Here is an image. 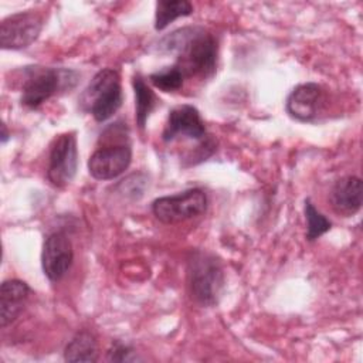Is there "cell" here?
Returning <instances> with one entry per match:
<instances>
[{"label":"cell","instance_id":"6da1fadb","mask_svg":"<svg viewBox=\"0 0 363 363\" xmlns=\"http://www.w3.org/2000/svg\"><path fill=\"white\" fill-rule=\"evenodd\" d=\"M159 51L174 54L176 64L186 78L210 79L217 69L218 44L216 37L203 27H183L159 41Z\"/></svg>","mask_w":363,"mask_h":363},{"label":"cell","instance_id":"7a4b0ae2","mask_svg":"<svg viewBox=\"0 0 363 363\" xmlns=\"http://www.w3.org/2000/svg\"><path fill=\"white\" fill-rule=\"evenodd\" d=\"M20 104L28 109H37L50 98L69 92L79 81V72L71 68L30 65L23 69Z\"/></svg>","mask_w":363,"mask_h":363},{"label":"cell","instance_id":"3957f363","mask_svg":"<svg viewBox=\"0 0 363 363\" xmlns=\"http://www.w3.org/2000/svg\"><path fill=\"white\" fill-rule=\"evenodd\" d=\"M187 288L191 299L203 306H216L223 295L225 278L220 259L204 250H193L187 258Z\"/></svg>","mask_w":363,"mask_h":363},{"label":"cell","instance_id":"277c9868","mask_svg":"<svg viewBox=\"0 0 363 363\" xmlns=\"http://www.w3.org/2000/svg\"><path fill=\"white\" fill-rule=\"evenodd\" d=\"M79 102L96 122L112 118L123 102L119 72L113 68L98 71L82 92Z\"/></svg>","mask_w":363,"mask_h":363},{"label":"cell","instance_id":"5b68a950","mask_svg":"<svg viewBox=\"0 0 363 363\" xmlns=\"http://www.w3.org/2000/svg\"><path fill=\"white\" fill-rule=\"evenodd\" d=\"M207 208V196L199 187L155 199L152 213L163 224H179L203 214Z\"/></svg>","mask_w":363,"mask_h":363},{"label":"cell","instance_id":"8992f818","mask_svg":"<svg viewBox=\"0 0 363 363\" xmlns=\"http://www.w3.org/2000/svg\"><path fill=\"white\" fill-rule=\"evenodd\" d=\"M78 170V143L75 132L58 135L50 149L47 179L58 189L67 187Z\"/></svg>","mask_w":363,"mask_h":363},{"label":"cell","instance_id":"52a82bcc","mask_svg":"<svg viewBox=\"0 0 363 363\" xmlns=\"http://www.w3.org/2000/svg\"><path fill=\"white\" fill-rule=\"evenodd\" d=\"M44 18L34 10L7 16L0 23V45L3 50H24L40 35Z\"/></svg>","mask_w":363,"mask_h":363},{"label":"cell","instance_id":"ba28073f","mask_svg":"<svg viewBox=\"0 0 363 363\" xmlns=\"http://www.w3.org/2000/svg\"><path fill=\"white\" fill-rule=\"evenodd\" d=\"M132 162L129 142L108 143L98 147L88 159V172L95 180H113L121 176Z\"/></svg>","mask_w":363,"mask_h":363},{"label":"cell","instance_id":"9c48e42d","mask_svg":"<svg viewBox=\"0 0 363 363\" xmlns=\"http://www.w3.org/2000/svg\"><path fill=\"white\" fill-rule=\"evenodd\" d=\"M74 261V248L68 235L62 231L48 234L43 242L41 268L51 282L61 281Z\"/></svg>","mask_w":363,"mask_h":363},{"label":"cell","instance_id":"30bf717a","mask_svg":"<svg viewBox=\"0 0 363 363\" xmlns=\"http://www.w3.org/2000/svg\"><path fill=\"white\" fill-rule=\"evenodd\" d=\"M326 92L316 82L296 85L285 101L286 113L299 122H313L325 109Z\"/></svg>","mask_w":363,"mask_h":363},{"label":"cell","instance_id":"8fae6325","mask_svg":"<svg viewBox=\"0 0 363 363\" xmlns=\"http://www.w3.org/2000/svg\"><path fill=\"white\" fill-rule=\"evenodd\" d=\"M179 136L199 142L208 138L204 121L196 106L184 104L170 109L162 132V139L163 142H172Z\"/></svg>","mask_w":363,"mask_h":363},{"label":"cell","instance_id":"7c38bea8","mask_svg":"<svg viewBox=\"0 0 363 363\" xmlns=\"http://www.w3.org/2000/svg\"><path fill=\"white\" fill-rule=\"evenodd\" d=\"M362 196V179L357 176H345L333 184L329 193V201L335 213L350 217L360 210Z\"/></svg>","mask_w":363,"mask_h":363},{"label":"cell","instance_id":"4fadbf2b","mask_svg":"<svg viewBox=\"0 0 363 363\" xmlns=\"http://www.w3.org/2000/svg\"><path fill=\"white\" fill-rule=\"evenodd\" d=\"M31 288L21 279H6L0 288V323L9 326L17 319L26 306Z\"/></svg>","mask_w":363,"mask_h":363},{"label":"cell","instance_id":"5bb4252c","mask_svg":"<svg viewBox=\"0 0 363 363\" xmlns=\"http://www.w3.org/2000/svg\"><path fill=\"white\" fill-rule=\"evenodd\" d=\"M65 362L94 363L98 360V342L92 332L82 329L74 335L64 349Z\"/></svg>","mask_w":363,"mask_h":363},{"label":"cell","instance_id":"9a60e30c","mask_svg":"<svg viewBox=\"0 0 363 363\" xmlns=\"http://www.w3.org/2000/svg\"><path fill=\"white\" fill-rule=\"evenodd\" d=\"M132 85H133V91H135L136 123L140 129H143L149 115L152 113V111L155 109V106L157 104V98H156L155 92L147 86V84L145 82V79L140 74L133 75Z\"/></svg>","mask_w":363,"mask_h":363},{"label":"cell","instance_id":"2e32d148","mask_svg":"<svg viewBox=\"0 0 363 363\" xmlns=\"http://www.w3.org/2000/svg\"><path fill=\"white\" fill-rule=\"evenodd\" d=\"M193 4L187 0H159L155 11V30L162 31L179 17L193 14Z\"/></svg>","mask_w":363,"mask_h":363},{"label":"cell","instance_id":"e0dca14e","mask_svg":"<svg viewBox=\"0 0 363 363\" xmlns=\"http://www.w3.org/2000/svg\"><path fill=\"white\" fill-rule=\"evenodd\" d=\"M184 79L186 77L176 62L149 75L150 84L163 92L179 91L183 86Z\"/></svg>","mask_w":363,"mask_h":363},{"label":"cell","instance_id":"ac0fdd59","mask_svg":"<svg viewBox=\"0 0 363 363\" xmlns=\"http://www.w3.org/2000/svg\"><path fill=\"white\" fill-rule=\"evenodd\" d=\"M303 213L306 220V240L308 241H316L319 237H322L325 233H328L332 228L330 220L323 216L311 201V199H306L303 203Z\"/></svg>","mask_w":363,"mask_h":363},{"label":"cell","instance_id":"d6986e66","mask_svg":"<svg viewBox=\"0 0 363 363\" xmlns=\"http://www.w3.org/2000/svg\"><path fill=\"white\" fill-rule=\"evenodd\" d=\"M106 360H109V362H136L140 359L138 357L135 349L130 345L115 339L106 352Z\"/></svg>","mask_w":363,"mask_h":363},{"label":"cell","instance_id":"ffe728a7","mask_svg":"<svg viewBox=\"0 0 363 363\" xmlns=\"http://www.w3.org/2000/svg\"><path fill=\"white\" fill-rule=\"evenodd\" d=\"M9 139V132L6 123H1V143H6Z\"/></svg>","mask_w":363,"mask_h":363}]
</instances>
